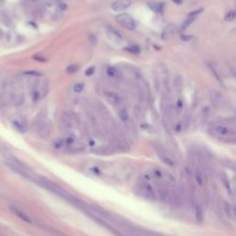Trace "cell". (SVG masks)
Returning a JSON list of instances; mask_svg holds the SVG:
<instances>
[{
  "instance_id": "6da1fadb",
  "label": "cell",
  "mask_w": 236,
  "mask_h": 236,
  "mask_svg": "<svg viewBox=\"0 0 236 236\" xmlns=\"http://www.w3.org/2000/svg\"><path fill=\"white\" fill-rule=\"evenodd\" d=\"M209 135L227 144H236V132L222 124H214L208 129Z\"/></svg>"
},
{
  "instance_id": "7a4b0ae2",
  "label": "cell",
  "mask_w": 236,
  "mask_h": 236,
  "mask_svg": "<svg viewBox=\"0 0 236 236\" xmlns=\"http://www.w3.org/2000/svg\"><path fill=\"white\" fill-rule=\"evenodd\" d=\"M137 193L145 199L148 200H155L157 198V191L153 188V187L144 180L139 182L137 185Z\"/></svg>"
},
{
  "instance_id": "3957f363",
  "label": "cell",
  "mask_w": 236,
  "mask_h": 236,
  "mask_svg": "<svg viewBox=\"0 0 236 236\" xmlns=\"http://www.w3.org/2000/svg\"><path fill=\"white\" fill-rule=\"evenodd\" d=\"M116 21L126 29L134 30L136 28L135 20L133 19V18L130 15H128L127 13H122V14H119L118 16H116Z\"/></svg>"
},
{
  "instance_id": "277c9868",
  "label": "cell",
  "mask_w": 236,
  "mask_h": 236,
  "mask_svg": "<svg viewBox=\"0 0 236 236\" xmlns=\"http://www.w3.org/2000/svg\"><path fill=\"white\" fill-rule=\"evenodd\" d=\"M209 99L212 105L216 108H223L226 104V101L223 96L218 91H211L209 93Z\"/></svg>"
},
{
  "instance_id": "5b68a950",
  "label": "cell",
  "mask_w": 236,
  "mask_h": 236,
  "mask_svg": "<svg viewBox=\"0 0 236 236\" xmlns=\"http://www.w3.org/2000/svg\"><path fill=\"white\" fill-rule=\"evenodd\" d=\"M9 210L16 216L18 217L19 219H20L21 221H25V222H28V223H31L32 222V219L30 218V216L24 212L23 210H21L20 208H17L16 206H13V205H10L9 206Z\"/></svg>"
},
{
  "instance_id": "8992f818",
  "label": "cell",
  "mask_w": 236,
  "mask_h": 236,
  "mask_svg": "<svg viewBox=\"0 0 236 236\" xmlns=\"http://www.w3.org/2000/svg\"><path fill=\"white\" fill-rule=\"evenodd\" d=\"M131 4H132L131 0H116L112 4L111 7L114 11L120 12L127 9L131 6Z\"/></svg>"
},
{
  "instance_id": "52a82bcc",
  "label": "cell",
  "mask_w": 236,
  "mask_h": 236,
  "mask_svg": "<svg viewBox=\"0 0 236 236\" xmlns=\"http://www.w3.org/2000/svg\"><path fill=\"white\" fill-rule=\"evenodd\" d=\"M208 69H209V71L211 72V74H212V76L216 79V80L220 83V84H221V86H223V87H225V85H224V82H223V79H222V78H221V76L220 75V73L218 72V70L215 68V67L213 66V65H211L210 63H208Z\"/></svg>"
},
{
  "instance_id": "ba28073f",
  "label": "cell",
  "mask_w": 236,
  "mask_h": 236,
  "mask_svg": "<svg viewBox=\"0 0 236 236\" xmlns=\"http://www.w3.org/2000/svg\"><path fill=\"white\" fill-rule=\"evenodd\" d=\"M174 30H175V28H174V25H169V26L164 30V32H162L161 38H162L164 41L169 40V39L173 36V34H174Z\"/></svg>"
},
{
  "instance_id": "9c48e42d",
  "label": "cell",
  "mask_w": 236,
  "mask_h": 236,
  "mask_svg": "<svg viewBox=\"0 0 236 236\" xmlns=\"http://www.w3.org/2000/svg\"><path fill=\"white\" fill-rule=\"evenodd\" d=\"M195 19H196V16H195V15H193V14H189L188 17L186 19V20L184 21V23L182 24V29L183 30H186V29H187L189 26L195 20Z\"/></svg>"
},
{
  "instance_id": "30bf717a",
  "label": "cell",
  "mask_w": 236,
  "mask_h": 236,
  "mask_svg": "<svg viewBox=\"0 0 236 236\" xmlns=\"http://www.w3.org/2000/svg\"><path fill=\"white\" fill-rule=\"evenodd\" d=\"M224 19H225V20H226V21H232V20L235 19H236L235 9H232V10L228 11V12L226 13V15H225Z\"/></svg>"
},
{
  "instance_id": "8fae6325",
  "label": "cell",
  "mask_w": 236,
  "mask_h": 236,
  "mask_svg": "<svg viewBox=\"0 0 236 236\" xmlns=\"http://www.w3.org/2000/svg\"><path fill=\"white\" fill-rule=\"evenodd\" d=\"M210 108L208 106H204L203 109L201 110V118H203L204 120L208 119L210 116Z\"/></svg>"
},
{
  "instance_id": "7c38bea8",
  "label": "cell",
  "mask_w": 236,
  "mask_h": 236,
  "mask_svg": "<svg viewBox=\"0 0 236 236\" xmlns=\"http://www.w3.org/2000/svg\"><path fill=\"white\" fill-rule=\"evenodd\" d=\"M149 6L154 12H161L163 8V6L161 3H153V4H150Z\"/></svg>"
},
{
  "instance_id": "4fadbf2b",
  "label": "cell",
  "mask_w": 236,
  "mask_h": 236,
  "mask_svg": "<svg viewBox=\"0 0 236 236\" xmlns=\"http://www.w3.org/2000/svg\"><path fill=\"white\" fill-rule=\"evenodd\" d=\"M79 70V66L76 65V64H73V65H70L67 67V73H70V74H73L75 72H77Z\"/></svg>"
},
{
  "instance_id": "5bb4252c",
  "label": "cell",
  "mask_w": 236,
  "mask_h": 236,
  "mask_svg": "<svg viewBox=\"0 0 236 236\" xmlns=\"http://www.w3.org/2000/svg\"><path fill=\"white\" fill-rule=\"evenodd\" d=\"M13 126H14L15 128H16L18 131H19V132H24V131H25L24 126H23L21 123L18 122V121H13Z\"/></svg>"
},
{
  "instance_id": "9a60e30c",
  "label": "cell",
  "mask_w": 236,
  "mask_h": 236,
  "mask_svg": "<svg viewBox=\"0 0 236 236\" xmlns=\"http://www.w3.org/2000/svg\"><path fill=\"white\" fill-rule=\"evenodd\" d=\"M119 116L123 121H127L128 119V113L126 109H122L119 112Z\"/></svg>"
},
{
  "instance_id": "2e32d148",
  "label": "cell",
  "mask_w": 236,
  "mask_h": 236,
  "mask_svg": "<svg viewBox=\"0 0 236 236\" xmlns=\"http://www.w3.org/2000/svg\"><path fill=\"white\" fill-rule=\"evenodd\" d=\"M116 74H117V69H116V68H114V67H110L107 68V75H108L109 77L114 78V77L116 76Z\"/></svg>"
},
{
  "instance_id": "e0dca14e",
  "label": "cell",
  "mask_w": 236,
  "mask_h": 236,
  "mask_svg": "<svg viewBox=\"0 0 236 236\" xmlns=\"http://www.w3.org/2000/svg\"><path fill=\"white\" fill-rule=\"evenodd\" d=\"M25 75H29V76H32V77H41L43 74L41 72H38L36 70H30V71H26L24 72Z\"/></svg>"
},
{
  "instance_id": "ac0fdd59",
  "label": "cell",
  "mask_w": 236,
  "mask_h": 236,
  "mask_svg": "<svg viewBox=\"0 0 236 236\" xmlns=\"http://www.w3.org/2000/svg\"><path fill=\"white\" fill-rule=\"evenodd\" d=\"M83 90H84V84H83V83H77V84L74 86V92H77V93L81 92Z\"/></svg>"
},
{
  "instance_id": "d6986e66",
  "label": "cell",
  "mask_w": 236,
  "mask_h": 236,
  "mask_svg": "<svg viewBox=\"0 0 236 236\" xmlns=\"http://www.w3.org/2000/svg\"><path fill=\"white\" fill-rule=\"evenodd\" d=\"M174 85L176 88H182V85H183V80H182V78L180 76H176L175 77V79H174Z\"/></svg>"
},
{
  "instance_id": "ffe728a7",
  "label": "cell",
  "mask_w": 236,
  "mask_h": 236,
  "mask_svg": "<svg viewBox=\"0 0 236 236\" xmlns=\"http://www.w3.org/2000/svg\"><path fill=\"white\" fill-rule=\"evenodd\" d=\"M94 71H95L94 67H88V68H87V70L85 71V74H86V76L91 77V76H92V75H93Z\"/></svg>"
},
{
  "instance_id": "44dd1931",
  "label": "cell",
  "mask_w": 236,
  "mask_h": 236,
  "mask_svg": "<svg viewBox=\"0 0 236 236\" xmlns=\"http://www.w3.org/2000/svg\"><path fill=\"white\" fill-rule=\"evenodd\" d=\"M33 59L36 60V61H38V62H41V63H45V62H46V59H45V57H43V56H41V55H38V54H35V55L33 56Z\"/></svg>"
},
{
  "instance_id": "7402d4cb",
  "label": "cell",
  "mask_w": 236,
  "mask_h": 236,
  "mask_svg": "<svg viewBox=\"0 0 236 236\" xmlns=\"http://www.w3.org/2000/svg\"><path fill=\"white\" fill-rule=\"evenodd\" d=\"M181 40L183 41V42H189V41H191L192 39H193V36L192 35H187V34H183V35H181Z\"/></svg>"
},
{
  "instance_id": "603a6c76",
  "label": "cell",
  "mask_w": 236,
  "mask_h": 236,
  "mask_svg": "<svg viewBox=\"0 0 236 236\" xmlns=\"http://www.w3.org/2000/svg\"><path fill=\"white\" fill-rule=\"evenodd\" d=\"M127 51L133 53V54H139V49L136 46H132V47H127Z\"/></svg>"
},
{
  "instance_id": "cb8c5ba5",
  "label": "cell",
  "mask_w": 236,
  "mask_h": 236,
  "mask_svg": "<svg viewBox=\"0 0 236 236\" xmlns=\"http://www.w3.org/2000/svg\"><path fill=\"white\" fill-rule=\"evenodd\" d=\"M190 122H191V117H190V114H187L186 116V119H185V125H186V128H187L190 125Z\"/></svg>"
},
{
  "instance_id": "d4e9b609",
  "label": "cell",
  "mask_w": 236,
  "mask_h": 236,
  "mask_svg": "<svg viewBox=\"0 0 236 236\" xmlns=\"http://www.w3.org/2000/svg\"><path fill=\"white\" fill-rule=\"evenodd\" d=\"M176 107H177V109H178V110H181V109H182V107H183V103H182V101H177Z\"/></svg>"
},
{
  "instance_id": "484cf974",
  "label": "cell",
  "mask_w": 236,
  "mask_h": 236,
  "mask_svg": "<svg viewBox=\"0 0 236 236\" xmlns=\"http://www.w3.org/2000/svg\"><path fill=\"white\" fill-rule=\"evenodd\" d=\"M175 4H177V5H180V4H182V2H183V0H173Z\"/></svg>"
}]
</instances>
